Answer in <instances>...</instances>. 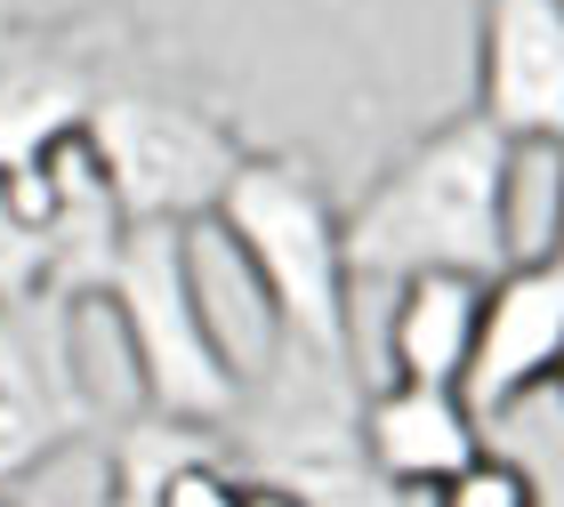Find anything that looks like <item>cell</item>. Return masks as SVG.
I'll list each match as a JSON object with an SVG mask.
<instances>
[{"label":"cell","mask_w":564,"mask_h":507,"mask_svg":"<svg viewBox=\"0 0 564 507\" xmlns=\"http://www.w3.org/2000/svg\"><path fill=\"white\" fill-rule=\"evenodd\" d=\"M517 162H524V145H508L484 113H459L444 130H427L347 210V274L355 283H412V274L500 283L524 258Z\"/></svg>","instance_id":"obj_1"},{"label":"cell","mask_w":564,"mask_h":507,"mask_svg":"<svg viewBox=\"0 0 564 507\" xmlns=\"http://www.w3.org/2000/svg\"><path fill=\"white\" fill-rule=\"evenodd\" d=\"M210 225L242 274L267 298V322L282 346L315 363L355 371V274H347V210L330 201L323 169L282 145H250L242 169L226 177Z\"/></svg>","instance_id":"obj_2"},{"label":"cell","mask_w":564,"mask_h":507,"mask_svg":"<svg viewBox=\"0 0 564 507\" xmlns=\"http://www.w3.org/2000/svg\"><path fill=\"white\" fill-rule=\"evenodd\" d=\"M97 298L121 322L145 419L186 427V436H226L242 395H250V378L235 371L210 307H202L194 225H130V242H121V258H113Z\"/></svg>","instance_id":"obj_3"},{"label":"cell","mask_w":564,"mask_h":507,"mask_svg":"<svg viewBox=\"0 0 564 507\" xmlns=\"http://www.w3.org/2000/svg\"><path fill=\"white\" fill-rule=\"evenodd\" d=\"M89 145H97V162H106L113 201H121L130 225H202L218 210L226 177L250 154L210 106L145 89V81H113L97 97Z\"/></svg>","instance_id":"obj_4"},{"label":"cell","mask_w":564,"mask_h":507,"mask_svg":"<svg viewBox=\"0 0 564 507\" xmlns=\"http://www.w3.org/2000/svg\"><path fill=\"white\" fill-rule=\"evenodd\" d=\"M97 427V395L73 346V298H9L0 307V492L48 467Z\"/></svg>","instance_id":"obj_5"},{"label":"cell","mask_w":564,"mask_h":507,"mask_svg":"<svg viewBox=\"0 0 564 507\" xmlns=\"http://www.w3.org/2000/svg\"><path fill=\"white\" fill-rule=\"evenodd\" d=\"M113 24H24L0 16V177L41 162L57 137L89 130L97 97L130 81V48H106Z\"/></svg>","instance_id":"obj_6"},{"label":"cell","mask_w":564,"mask_h":507,"mask_svg":"<svg viewBox=\"0 0 564 507\" xmlns=\"http://www.w3.org/2000/svg\"><path fill=\"white\" fill-rule=\"evenodd\" d=\"M508 145L564 154V0H476V106Z\"/></svg>","instance_id":"obj_7"},{"label":"cell","mask_w":564,"mask_h":507,"mask_svg":"<svg viewBox=\"0 0 564 507\" xmlns=\"http://www.w3.org/2000/svg\"><path fill=\"white\" fill-rule=\"evenodd\" d=\"M556 371H564V266L541 250V258H517L484 290V331H476V363L459 378V395H468L476 427H492L524 395L556 387Z\"/></svg>","instance_id":"obj_8"},{"label":"cell","mask_w":564,"mask_h":507,"mask_svg":"<svg viewBox=\"0 0 564 507\" xmlns=\"http://www.w3.org/2000/svg\"><path fill=\"white\" fill-rule=\"evenodd\" d=\"M364 467L388 499H435L484 460V427L459 387H403L388 378L379 395H364Z\"/></svg>","instance_id":"obj_9"},{"label":"cell","mask_w":564,"mask_h":507,"mask_svg":"<svg viewBox=\"0 0 564 507\" xmlns=\"http://www.w3.org/2000/svg\"><path fill=\"white\" fill-rule=\"evenodd\" d=\"M484 290L492 283H476V274H412V283H395L388 378H403V387H459L476 363Z\"/></svg>","instance_id":"obj_10"},{"label":"cell","mask_w":564,"mask_h":507,"mask_svg":"<svg viewBox=\"0 0 564 507\" xmlns=\"http://www.w3.org/2000/svg\"><path fill=\"white\" fill-rule=\"evenodd\" d=\"M427 507H549V499H541V484H532V467L500 460V451H484V460L459 475V484H444Z\"/></svg>","instance_id":"obj_11"},{"label":"cell","mask_w":564,"mask_h":507,"mask_svg":"<svg viewBox=\"0 0 564 507\" xmlns=\"http://www.w3.org/2000/svg\"><path fill=\"white\" fill-rule=\"evenodd\" d=\"M41 290H48V250L24 225V210L9 201V186H0V307L9 298H41Z\"/></svg>","instance_id":"obj_12"},{"label":"cell","mask_w":564,"mask_h":507,"mask_svg":"<svg viewBox=\"0 0 564 507\" xmlns=\"http://www.w3.org/2000/svg\"><path fill=\"white\" fill-rule=\"evenodd\" d=\"M235 507H315V499L291 492V484H267V475H242V499Z\"/></svg>","instance_id":"obj_13"},{"label":"cell","mask_w":564,"mask_h":507,"mask_svg":"<svg viewBox=\"0 0 564 507\" xmlns=\"http://www.w3.org/2000/svg\"><path fill=\"white\" fill-rule=\"evenodd\" d=\"M549 258L564 266V177H556V225H549Z\"/></svg>","instance_id":"obj_14"},{"label":"cell","mask_w":564,"mask_h":507,"mask_svg":"<svg viewBox=\"0 0 564 507\" xmlns=\"http://www.w3.org/2000/svg\"><path fill=\"white\" fill-rule=\"evenodd\" d=\"M0 507H17V499H9V492H0Z\"/></svg>","instance_id":"obj_15"},{"label":"cell","mask_w":564,"mask_h":507,"mask_svg":"<svg viewBox=\"0 0 564 507\" xmlns=\"http://www.w3.org/2000/svg\"><path fill=\"white\" fill-rule=\"evenodd\" d=\"M556 395H564V371H556Z\"/></svg>","instance_id":"obj_16"}]
</instances>
